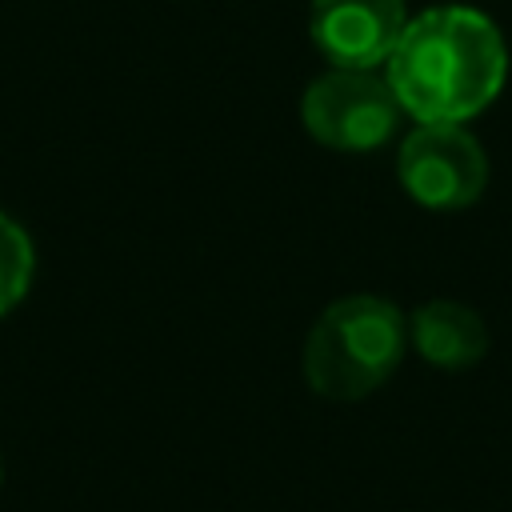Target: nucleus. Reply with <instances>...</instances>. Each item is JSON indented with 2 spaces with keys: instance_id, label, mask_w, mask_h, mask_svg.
<instances>
[{
  "instance_id": "obj_8",
  "label": "nucleus",
  "mask_w": 512,
  "mask_h": 512,
  "mask_svg": "<svg viewBox=\"0 0 512 512\" xmlns=\"http://www.w3.org/2000/svg\"><path fill=\"white\" fill-rule=\"evenodd\" d=\"M0 480H4V468H0Z\"/></svg>"
},
{
  "instance_id": "obj_7",
  "label": "nucleus",
  "mask_w": 512,
  "mask_h": 512,
  "mask_svg": "<svg viewBox=\"0 0 512 512\" xmlns=\"http://www.w3.org/2000/svg\"><path fill=\"white\" fill-rule=\"evenodd\" d=\"M32 272H36V252L28 232L0 212V316H8L24 300Z\"/></svg>"
},
{
  "instance_id": "obj_2",
  "label": "nucleus",
  "mask_w": 512,
  "mask_h": 512,
  "mask_svg": "<svg viewBox=\"0 0 512 512\" xmlns=\"http://www.w3.org/2000/svg\"><path fill=\"white\" fill-rule=\"evenodd\" d=\"M408 348V316L384 296H344L328 304L304 340V380L324 400H364Z\"/></svg>"
},
{
  "instance_id": "obj_5",
  "label": "nucleus",
  "mask_w": 512,
  "mask_h": 512,
  "mask_svg": "<svg viewBox=\"0 0 512 512\" xmlns=\"http://www.w3.org/2000/svg\"><path fill=\"white\" fill-rule=\"evenodd\" d=\"M408 28L404 0H312L308 32L332 68H376Z\"/></svg>"
},
{
  "instance_id": "obj_4",
  "label": "nucleus",
  "mask_w": 512,
  "mask_h": 512,
  "mask_svg": "<svg viewBox=\"0 0 512 512\" xmlns=\"http://www.w3.org/2000/svg\"><path fill=\"white\" fill-rule=\"evenodd\" d=\"M400 188L432 212H456L484 196L488 156L460 124H416L396 156Z\"/></svg>"
},
{
  "instance_id": "obj_6",
  "label": "nucleus",
  "mask_w": 512,
  "mask_h": 512,
  "mask_svg": "<svg viewBox=\"0 0 512 512\" xmlns=\"http://www.w3.org/2000/svg\"><path fill=\"white\" fill-rule=\"evenodd\" d=\"M408 340L412 348L444 372L472 368L488 352V328L476 308L460 300H428L408 316Z\"/></svg>"
},
{
  "instance_id": "obj_3",
  "label": "nucleus",
  "mask_w": 512,
  "mask_h": 512,
  "mask_svg": "<svg viewBox=\"0 0 512 512\" xmlns=\"http://www.w3.org/2000/svg\"><path fill=\"white\" fill-rule=\"evenodd\" d=\"M400 100L376 68H328L300 100L308 136L336 152H372L400 128Z\"/></svg>"
},
{
  "instance_id": "obj_1",
  "label": "nucleus",
  "mask_w": 512,
  "mask_h": 512,
  "mask_svg": "<svg viewBox=\"0 0 512 512\" xmlns=\"http://www.w3.org/2000/svg\"><path fill=\"white\" fill-rule=\"evenodd\" d=\"M384 76L416 124H464L500 96L508 48L484 12L440 4L408 20Z\"/></svg>"
}]
</instances>
